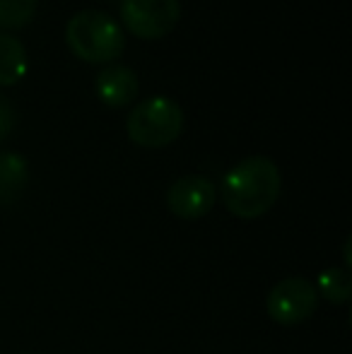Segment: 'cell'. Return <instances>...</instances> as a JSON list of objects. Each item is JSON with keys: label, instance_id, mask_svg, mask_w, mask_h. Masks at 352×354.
<instances>
[{"label": "cell", "instance_id": "obj_13", "mask_svg": "<svg viewBox=\"0 0 352 354\" xmlns=\"http://www.w3.org/2000/svg\"><path fill=\"white\" fill-rule=\"evenodd\" d=\"M343 253H345V268H348V270H350V266H352V256H350V239H348V241H345V248H343Z\"/></svg>", "mask_w": 352, "mask_h": 354}, {"label": "cell", "instance_id": "obj_11", "mask_svg": "<svg viewBox=\"0 0 352 354\" xmlns=\"http://www.w3.org/2000/svg\"><path fill=\"white\" fill-rule=\"evenodd\" d=\"M37 15V0H0V29L17 32L24 29Z\"/></svg>", "mask_w": 352, "mask_h": 354}, {"label": "cell", "instance_id": "obj_1", "mask_svg": "<svg viewBox=\"0 0 352 354\" xmlns=\"http://www.w3.org/2000/svg\"><path fill=\"white\" fill-rule=\"evenodd\" d=\"M282 191L280 169L268 157H246L222 178L225 207L239 219H259L277 203Z\"/></svg>", "mask_w": 352, "mask_h": 354}, {"label": "cell", "instance_id": "obj_7", "mask_svg": "<svg viewBox=\"0 0 352 354\" xmlns=\"http://www.w3.org/2000/svg\"><path fill=\"white\" fill-rule=\"evenodd\" d=\"M94 92L99 102H104L109 109H126L136 102L140 92V80L128 66H106L94 80Z\"/></svg>", "mask_w": 352, "mask_h": 354}, {"label": "cell", "instance_id": "obj_6", "mask_svg": "<svg viewBox=\"0 0 352 354\" xmlns=\"http://www.w3.org/2000/svg\"><path fill=\"white\" fill-rule=\"evenodd\" d=\"M217 188L201 174L176 178L167 191V207L178 219H201L215 207Z\"/></svg>", "mask_w": 352, "mask_h": 354}, {"label": "cell", "instance_id": "obj_4", "mask_svg": "<svg viewBox=\"0 0 352 354\" xmlns=\"http://www.w3.org/2000/svg\"><path fill=\"white\" fill-rule=\"evenodd\" d=\"M181 19L178 0H121V22L131 34L155 41L176 29Z\"/></svg>", "mask_w": 352, "mask_h": 354}, {"label": "cell", "instance_id": "obj_9", "mask_svg": "<svg viewBox=\"0 0 352 354\" xmlns=\"http://www.w3.org/2000/svg\"><path fill=\"white\" fill-rule=\"evenodd\" d=\"M27 75V51L17 37L0 32V87H12Z\"/></svg>", "mask_w": 352, "mask_h": 354}, {"label": "cell", "instance_id": "obj_3", "mask_svg": "<svg viewBox=\"0 0 352 354\" xmlns=\"http://www.w3.org/2000/svg\"><path fill=\"white\" fill-rule=\"evenodd\" d=\"M131 142L145 149L167 147L183 133V111L169 97H150L133 106L126 118Z\"/></svg>", "mask_w": 352, "mask_h": 354}, {"label": "cell", "instance_id": "obj_2", "mask_svg": "<svg viewBox=\"0 0 352 354\" xmlns=\"http://www.w3.org/2000/svg\"><path fill=\"white\" fill-rule=\"evenodd\" d=\"M66 44L80 61L111 63L126 48V34L121 24L99 10H80L66 24Z\"/></svg>", "mask_w": 352, "mask_h": 354}, {"label": "cell", "instance_id": "obj_10", "mask_svg": "<svg viewBox=\"0 0 352 354\" xmlns=\"http://www.w3.org/2000/svg\"><path fill=\"white\" fill-rule=\"evenodd\" d=\"M314 287L319 297H324L326 301L335 304V306H343L352 299V275L348 268H326L319 272Z\"/></svg>", "mask_w": 352, "mask_h": 354}, {"label": "cell", "instance_id": "obj_8", "mask_svg": "<svg viewBox=\"0 0 352 354\" xmlns=\"http://www.w3.org/2000/svg\"><path fill=\"white\" fill-rule=\"evenodd\" d=\"M29 183V164L17 152H0V205L19 201Z\"/></svg>", "mask_w": 352, "mask_h": 354}, {"label": "cell", "instance_id": "obj_5", "mask_svg": "<svg viewBox=\"0 0 352 354\" xmlns=\"http://www.w3.org/2000/svg\"><path fill=\"white\" fill-rule=\"evenodd\" d=\"M319 306V294L306 277H285L268 292L266 311L277 326H299Z\"/></svg>", "mask_w": 352, "mask_h": 354}, {"label": "cell", "instance_id": "obj_12", "mask_svg": "<svg viewBox=\"0 0 352 354\" xmlns=\"http://www.w3.org/2000/svg\"><path fill=\"white\" fill-rule=\"evenodd\" d=\"M17 126V113H15V106L8 97L0 94V140L10 136Z\"/></svg>", "mask_w": 352, "mask_h": 354}]
</instances>
